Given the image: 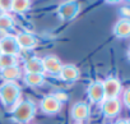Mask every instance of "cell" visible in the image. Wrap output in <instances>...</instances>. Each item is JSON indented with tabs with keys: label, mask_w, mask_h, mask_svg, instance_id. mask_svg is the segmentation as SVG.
I'll use <instances>...</instances> for the list:
<instances>
[{
	"label": "cell",
	"mask_w": 130,
	"mask_h": 124,
	"mask_svg": "<svg viewBox=\"0 0 130 124\" xmlns=\"http://www.w3.org/2000/svg\"><path fill=\"white\" fill-rule=\"evenodd\" d=\"M24 71L26 74H43V65H42V59L40 58H31L24 63Z\"/></svg>",
	"instance_id": "12"
},
{
	"label": "cell",
	"mask_w": 130,
	"mask_h": 124,
	"mask_svg": "<svg viewBox=\"0 0 130 124\" xmlns=\"http://www.w3.org/2000/svg\"><path fill=\"white\" fill-rule=\"evenodd\" d=\"M21 87L15 82H4L0 85V101L12 111L21 101Z\"/></svg>",
	"instance_id": "1"
},
{
	"label": "cell",
	"mask_w": 130,
	"mask_h": 124,
	"mask_svg": "<svg viewBox=\"0 0 130 124\" xmlns=\"http://www.w3.org/2000/svg\"><path fill=\"white\" fill-rule=\"evenodd\" d=\"M70 114H72V118L74 120H77L78 123H80V121L86 120L89 116V114H91L89 106L86 102H77V104H74L72 106Z\"/></svg>",
	"instance_id": "9"
},
{
	"label": "cell",
	"mask_w": 130,
	"mask_h": 124,
	"mask_svg": "<svg viewBox=\"0 0 130 124\" xmlns=\"http://www.w3.org/2000/svg\"><path fill=\"white\" fill-rule=\"evenodd\" d=\"M10 4H12V2H9V0H0V9L5 13L7 10L10 9Z\"/></svg>",
	"instance_id": "20"
},
{
	"label": "cell",
	"mask_w": 130,
	"mask_h": 124,
	"mask_svg": "<svg viewBox=\"0 0 130 124\" xmlns=\"http://www.w3.org/2000/svg\"><path fill=\"white\" fill-rule=\"evenodd\" d=\"M113 35L119 38H126L130 35V21L127 18H121L113 26Z\"/></svg>",
	"instance_id": "14"
},
{
	"label": "cell",
	"mask_w": 130,
	"mask_h": 124,
	"mask_svg": "<svg viewBox=\"0 0 130 124\" xmlns=\"http://www.w3.org/2000/svg\"><path fill=\"white\" fill-rule=\"evenodd\" d=\"M88 97L92 102L94 104H101L105 100V93H103V87H102V82L101 81H94L88 86L87 90Z\"/></svg>",
	"instance_id": "7"
},
{
	"label": "cell",
	"mask_w": 130,
	"mask_h": 124,
	"mask_svg": "<svg viewBox=\"0 0 130 124\" xmlns=\"http://www.w3.org/2000/svg\"><path fill=\"white\" fill-rule=\"evenodd\" d=\"M102 87H103L105 99H117V96L120 95V92L122 90L120 81L115 77L106 78L102 82Z\"/></svg>",
	"instance_id": "3"
},
{
	"label": "cell",
	"mask_w": 130,
	"mask_h": 124,
	"mask_svg": "<svg viewBox=\"0 0 130 124\" xmlns=\"http://www.w3.org/2000/svg\"><path fill=\"white\" fill-rule=\"evenodd\" d=\"M3 13H4V12H3V10H2V9H0V16H2V14H3Z\"/></svg>",
	"instance_id": "23"
},
{
	"label": "cell",
	"mask_w": 130,
	"mask_h": 124,
	"mask_svg": "<svg viewBox=\"0 0 130 124\" xmlns=\"http://www.w3.org/2000/svg\"><path fill=\"white\" fill-rule=\"evenodd\" d=\"M59 77L61 81H65V82H74L79 78V71L74 64H65L61 67Z\"/></svg>",
	"instance_id": "10"
},
{
	"label": "cell",
	"mask_w": 130,
	"mask_h": 124,
	"mask_svg": "<svg viewBox=\"0 0 130 124\" xmlns=\"http://www.w3.org/2000/svg\"><path fill=\"white\" fill-rule=\"evenodd\" d=\"M40 109L47 114V115H52V114H56L60 111L61 109V102L54 96V95H47L45 96L41 102H40Z\"/></svg>",
	"instance_id": "5"
},
{
	"label": "cell",
	"mask_w": 130,
	"mask_h": 124,
	"mask_svg": "<svg viewBox=\"0 0 130 124\" xmlns=\"http://www.w3.org/2000/svg\"><path fill=\"white\" fill-rule=\"evenodd\" d=\"M79 12V7L75 3H64L59 7L57 13L62 19H73Z\"/></svg>",
	"instance_id": "13"
},
{
	"label": "cell",
	"mask_w": 130,
	"mask_h": 124,
	"mask_svg": "<svg viewBox=\"0 0 130 124\" xmlns=\"http://www.w3.org/2000/svg\"><path fill=\"white\" fill-rule=\"evenodd\" d=\"M19 50L21 49H19V46L17 44L15 36L7 35L3 38H0V51H2V54L17 56L18 52H19Z\"/></svg>",
	"instance_id": "4"
},
{
	"label": "cell",
	"mask_w": 130,
	"mask_h": 124,
	"mask_svg": "<svg viewBox=\"0 0 130 124\" xmlns=\"http://www.w3.org/2000/svg\"><path fill=\"white\" fill-rule=\"evenodd\" d=\"M42 65H43V71L52 74V76H56V74L59 76V73L61 71V67H62L61 61L56 56H52V55L46 56V58L42 59Z\"/></svg>",
	"instance_id": "8"
},
{
	"label": "cell",
	"mask_w": 130,
	"mask_h": 124,
	"mask_svg": "<svg viewBox=\"0 0 130 124\" xmlns=\"http://www.w3.org/2000/svg\"><path fill=\"white\" fill-rule=\"evenodd\" d=\"M24 82H26L27 86L38 87V86L43 85L45 77H43V74H26L24 76Z\"/></svg>",
	"instance_id": "17"
},
{
	"label": "cell",
	"mask_w": 130,
	"mask_h": 124,
	"mask_svg": "<svg viewBox=\"0 0 130 124\" xmlns=\"http://www.w3.org/2000/svg\"><path fill=\"white\" fill-rule=\"evenodd\" d=\"M17 44L19 46V49H24V50H31L37 45V40L33 35L27 33V32H21L15 36Z\"/></svg>",
	"instance_id": "11"
},
{
	"label": "cell",
	"mask_w": 130,
	"mask_h": 124,
	"mask_svg": "<svg viewBox=\"0 0 130 124\" xmlns=\"http://www.w3.org/2000/svg\"><path fill=\"white\" fill-rule=\"evenodd\" d=\"M122 100H124V104L126 107H130V91L126 90L124 92V96H122Z\"/></svg>",
	"instance_id": "21"
},
{
	"label": "cell",
	"mask_w": 130,
	"mask_h": 124,
	"mask_svg": "<svg viewBox=\"0 0 130 124\" xmlns=\"http://www.w3.org/2000/svg\"><path fill=\"white\" fill-rule=\"evenodd\" d=\"M14 26V19L10 14L8 13H3L0 16V31H7L13 28Z\"/></svg>",
	"instance_id": "19"
},
{
	"label": "cell",
	"mask_w": 130,
	"mask_h": 124,
	"mask_svg": "<svg viewBox=\"0 0 130 124\" xmlns=\"http://www.w3.org/2000/svg\"><path fill=\"white\" fill-rule=\"evenodd\" d=\"M29 8H31V2H27V0H13L10 4V10L18 14H23L28 12Z\"/></svg>",
	"instance_id": "16"
},
{
	"label": "cell",
	"mask_w": 130,
	"mask_h": 124,
	"mask_svg": "<svg viewBox=\"0 0 130 124\" xmlns=\"http://www.w3.org/2000/svg\"><path fill=\"white\" fill-rule=\"evenodd\" d=\"M78 124H80V123H78Z\"/></svg>",
	"instance_id": "25"
},
{
	"label": "cell",
	"mask_w": 130,
	"mask_h": 124,
	"mask_svg": "<svg viewBox=\"0 0 130 124\" xmlns=\"http://www.w3.org/2000/svg\"><path fill=\"white\" fill-rule=\"evenodd\" d=\"M0 55H2V51H0Z\"/></svg>",
	"instance_id": "24"
},
{
	"label": "cell",
	"mask_w": 130,
	"mask_h": 124,
	"mask_svg": "<svg viewBox=\"0 0 130 124\" xmlns=\"http://www.w3.org/2000/svg\"><path fill=\"white\" fill-rule=\"evenodd\" d=\"M0 77L4 79V82H15L21 77V68L18 65H13L0 71Z\"/></svg>",
	"instance_id": "15"
},
{
	"label": "cell",
	"mask_w": 130,
	"mask_h": 124,
	"mask_svg": "<svg viewBox=\"0 0 130 124\" xmlns=\"http://www.w3.org/2000/svg\"><path fill=\"white\" fill-rule=\"evenodd\" d=\"M101 110L105 116L113 118L121 110V102L119 99H105L101 102Z\"/></svg>",
	"instance_id": "6"
},
{
	"label": "cell",
	"mask_w": 130,
	"mask_h": 124,
	"mask_svg": "<svg viewBox=\"0 0 130 124\" xmlns=\"http://www.w3.org/2000/svg\"><path fill=\"white\" fill-rule=\"evenodd\" d=\"M115 124H129V120L127 119H119Z\"/></svg>",
	"instance_id": "22"
},
{
	"label": "cell",
	"mask_w": 130,
	"mask_h": 124,
	"mask_svg": "<svg viewBox=\"0 0 130 124\" xmlns=\"http://www.w3.org/2000/svg\"><path fill=\"white\" fill-rule=\"evenodd\" d=\"M13 65H18V59L14 55H5L2 54L0 55V71H3L5 68L13 67Z\"/></svg>",
	"instance_id": "18"
},
{
	"label": "cell",
	"mask_w": 130,
	"mask_h": 124,
	"mask_svg": "<svg viewBox=\"0 0 130 124\" xmlns=\"http://www.w3.org/2000/svg\"><path fill=\"white\" fill-rule=\"evenodd\" d=\"M36 114V104L32 100L19 101L18 105L12 110V118L19 124L28 123Z\"/></svg>",
	"instance_id": "2"
}]
</instances>
